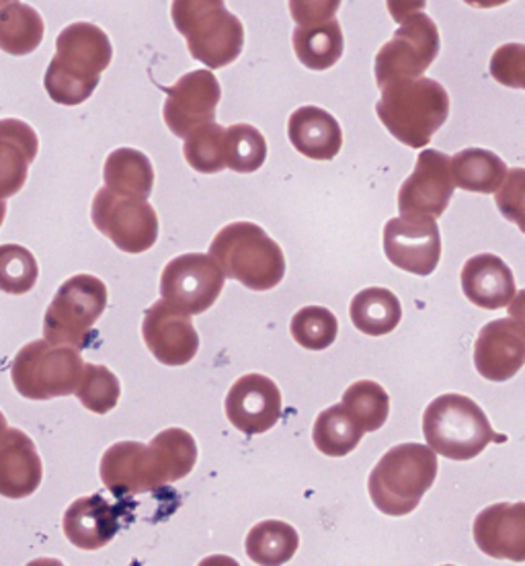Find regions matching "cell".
<instances>
[{
    "label": "cell",
    "mask_w": 525,
    "mask_h": 566,
    "mask_svg": "<svg viewBox=\"0 0 525 566\" xmlns=\"http://www.w3.org/2000/svg\"><path fill=\"white\" fill-rule=\"evenodd\" d=\"M198 443L185 429H165L148 446L119 441L101 458V481L119 501L181 481L198 462Z\"/></svg>",
    "instance_id": "6da1fadb"
},
{
    "label": "cell",
    "mask_w": 525,
    "mask_h": 566,
    "mask_svg": "<svg viewBox=\"0 0 525 566\" xmlns=\"http://www.w3.org/2000/svg\"><path fill=\"white\" fill-rule=\"evenodd\" d=\"M112 60L114 45L103 29L85 21L72 23L57 35L56 56L45 71L43 88L57 105H81L97 91Z\"/></svg>",
    "instance_id": "7a4b0ae2"
},
{
    "label": "cell",
    "mask_w": 525,
    "mask_h": 566,
    "mask_svg": "<svg viewBox=\"0 0 525 566\" xmlns=\"http://www.w3.org/2000/svg\"><path fill=\"white\" fill-rule=\"evenodd\" d=\"M376 114L384 128L409 148H426L450 117V95L433 78H407L382 86Z\"/></svg>",
    "instance_id": "3957f363"
},
{
    "label": "cell",
    "mask_w": 525,
    "mask_h": 566,
    "mask_svg": "<svg viewBox=\"0 0 525 566\" xmlns=\"http://www.w3.org/2000/svg\"><path fill=\"white\" fill-rule=\"evenodd\" d=\"M438 458L429 446H395L384 453L369 474V499L384 515L405 517L419 507L421 499L438 479Z\"/></svg>",
    "instance_id": "277c9868"
},
{
    "label": "cell",
    "mask_w": 525,
    "mask_h": 566,
    "mask_svg": "<svg viewBox=\"0 0 525 566\" xmlns=\"http://www.w3.org/2000/svg\"><path fill=\"white\" fill-rule=\"evenodd\" d=\"M171 19L191 57L206 69H227L241 56L244 25L227 0H172Z\"/></svg>",
    "instance_id": "5b68a950"
},
{
    "label": "cell",
    "mask_w": 525,
    "mask_h": 566,
    "mask_svg": "<svg viewBox=\"0 0 525 566\" xmlns=\"http://www.w3.org/2000/svg\"><path fill=\"white\" fill-rule=\"evenodd\" d=\"M210 256L222 273L253 292H270L285 277L282 247L253 222H232L210 244Z\"/></svg>",
    "instance_id": "8992f818"
},
{
    "label": "cell",
    "mask_w": 525,
    "mask_h": 566,
    "mask_svg": "<svg viewBox=\"0 0 525 566\" xmlns=\"http://www.w3.org/2000/svg\"><path fill=\"white\" fill-rule=\"evenodd\" d=\"M423 436L433 452L448 460L466 462L489 448V443H503L481 405L464 395H443L429 402L423 412Z\"/></svg>",
    "instance_id": "52a82bcc"
},
{
    "label": "cell",
    "mask_w": 525,
    "mask_h": 566,
    "mask_svg": "<svg viewBox=\"0 0 525 566\" xmlns=\"http://www.w3.org/2000/svg\"><path fill=\"white\" fill-rule=\"evenodd\" d=\"M107 285L99 277L78 273L57 287L43 316V337L54 345L85 349L95 337V325L107 308Z\"/></svg>",
    "instance_id": "ba28073f"
},
{
    "label": "cell",
    "mask_w": 525,
    "mask_h": 566,
    "mask_svg": "<svg viewBox=\"0 0 525 566\" xmlns=\"http://www.w3.org/2000/svg\"><path fill=\"white\" fill-rule=\"evenodd\" d=\"M85 361L78 349L54 345L50 340H31L14 355L11 380L14 390L29 400L71 397L83 378Z\"/></svg>",
    "instance_id": "9c48e42d"
},
{
    "label": "cell",
    "mask_w": 525,
    "mask_h": 566,
    "mask_svg": "<svg viewBox=\"0 0 525 566\" xmlns=\"http://www.w3.org/2000/svg\"><path fill=\"white\" fill-rule=\"evenodd\" d=\"M91 220L103 237L129 255L150 251L158 241L157 210L138 196H124L101 187L93 198Z\"/></svg>",
    "instance_id": "30bf717a"
},
{
    "label": "cell",
    "mask_w": 525,
    "mask_h": 566,
    "mask_svg": "<svg viewBox=\"0 0 525 566\" xmlns=\"http://www.w3.org/2000/svg\"><path fill=\"white\" fill-rule=\"evenodd\" d=\"M440 29L426 13H417L402 21L395 38L384 43L376 54L374 74L376 85L382 86L419 78L440 54Z\"/></svg>",
    "instance_id": "8fae6325"
},
{
    "label": "cell",
    "mask_w": 525,
    "mask_h": 566,
    "mask_svg": "<svg viewBox=\"0 0 525 566\" xmlns=\"http://www.w3.org/2000/svg\"><path fill=\"white\" fill-rule=\"evenodd\" d=\"M227 275L212 256L187 253L175 256L160 275V294L171 306L185 314L210 311L224 290Z\"/></svg>",
    "instance_id": "7c38bea8"
},
{
    "label": "cell",
    "mask_w": 525,
    "mask_h": 566,
    "mask_svg": "<svg viewBox=\"0 0 525 566\" xmlns=\"http://www.w3.org/2000/svg\"><path fill=\"white\" fill-rule=\"evenodd\" d=\"M384 253L388 261L419 277L438 270L441 259L440 227L429 216L400 213L384 227Z\"/></svg>",
    "instance_id": "4fadbf2b"
},
{
    "label": "cell",
    "mask_w": 525,
    "mask_h": 566,
    "mask_svg": "<svg viewBox=\"0 0 525 566\" xmlns=\"http://www.w3.org/2000/svg\"><path fill=\"white\" fill-rule=\"evenodd\" d=\"M165 93L162 117L177 138H185L193 129L213 122L222 99V88L212 71L187 72L175 85L167 86Z\"/></svg>",
    "instance_id": "5bb4252c"
},
{
    "label": "cell",
    "mask_w": 525,
    "mask_h": 566,
    "mask_svg": "<svg viewBox=\"0 0 525 566\" xmlns=\"http://www.w3.org/2000/svg\"><path fill=\"white\" fill-rule=\"evenodd\" d=\"M454 189L450 156L427 148L419 153L411 177L398 191V210L438 220L448 210Z\"/></svg>",
    "instance_id": "9a60e30c"
},
{
    "label": "cell",
    "mask_w": 525,
    "mask_h": 566,
    "mask_svg": "<svg viewBox=\"0 0 525 566\" xmlns=\"http://www.w3.org/2000/svg\"><path fill=\"white\" fill-rule=\"evenodd\" d=\"M143 337L148 352L171 368L187 366L199 352L198 331L189 314L167 300H158L144 314Z\"/></svg>",
    "instance_id": "2e32d148"
},
{
    "label": "cell",
    "mask_w": 525,
    "mask_h": 566,
    "mask_svg": "<svg viewBox=\"0 0 525 566\" xmlns=\"http://www.w3.org/2000/svg\"><path fill=\"white\" fill-rule=\"evenodd\" d=\"M228 421L244 436H261L282 417V392L263 374H246L230 386L224 402Z\"/></svg>",
    "instance_id": "e0dca14e"
},
{
    "label": "cell",
    "mask_w": 525,
    "mask_h": 566,
    "mask_svg": "<svg viewBox=\"0 0 525 566\" xmlns=\"http://www.w3.org/2000/svg\"><path fill=\"white\" fill-rule=\"evenodd\" d=\"M128 505H112L105 496H81L64 513L62 530L72 546L81 551H101L119 534L128 520Z\"/></svg>",
    "instance_id": "ac0fdd59"
},
{
    "label": "cell",
    "mask_w": 525,
    "mask_h": 566,
    "mask_svg": "<svg viewBox=\"0 0 525 566\" xmlns=\"http://www.w3.org/2000/svg\"><path fill=\"white\" fill-rule=\"evenodd\" d=\"M525 340L522 325L497 318L484 325L474 343V366L489 382H507L524 368Z\"/></svg>",
    "instance_id": "d6986e66"
},
{
    "label": "cell",
    "mask_w": 525,
    "mask_h": 566,
    "mask_svg": "<svg viewBox=\"0 0 525 566\" xmlns=\"http://www.w3.org/2000/svg\"><path fill=\"white\" fill-rule=\"evenodd\" d=\"M476 546L497 560H525V503H497L481 511L472 525Z\"/></svg>",
    "instance_id": "ffe728a7"
},
{
    "label": "cell",
    "mask_w": 525,
    "mask_h": 566,
    "mask_svg": "<svg viewBox=\"0 0 525 566\" xmlns=\"http://www.w3.org/2000/svg\"><path fill=\"white\" fill-rule=\"evenodd\" d=\"M43 481V464L33 439L21 429H7L0 441V496L25 499Z\"/></svg>",
    "instance_id": "44dd1931"
},
{
    "label": "cell",
    "mask_w": 525,
    "mask_h": 566,
    "mask_svg": "<svg viewBox=\"0 0 525 566\" xmlns=\"http://www.w3.org/2000/svg\"><path fill=\"white\" fill-rule=\"evenodd\" d=\"M462 292L470 302L483 311L505 308L517 296V285L510 265L493 253L472 256L460 275Z\"/></svg>",
    "instance_id": "7402d4cb"
},
{
    "label": "cell",
    "mask_w": 525,
    "mask_h": 566,
    "mask_svg": "<svg viewBox=\"0 0 525 566\" xmlns=\"http://www.w3.org/2000/svg\"><path fill=\"white\" fill-rule=\"evenodd\" d=\"M40 138L21 119H0V199L13 198L28 181L29 167L38 158Z\"/></svg>",
    "instance_id": "603a6c76"
},
{
    "label": "cell",
    "mask_w": 525,
    "mask_h": 566,
    "mask_svg": "<svg viewBox=\"0 0 525 566\" xmlns=\"http://www.w3.org/2000/svg\"><path fill=\"white\" fill-rule=\"evenodd\" d=\"M287 136L300 155L311 160H333L342 153L343 129L335 115L316 105H304L290 115Z\"/></svg>",
    "instance_id": "cb8c5ba5"
},
{
    "label": "cell",
    "mask_w": 525,
    "mask_h": 566,
    "mask_svg": "<svg viewBox=\"0 0 525 566\" xmlns=\"http://www.w3.org/2000/svg\"><path fill=\"white\" fill-rule=\"evenodd\" d=\"M292 45L302 66L308 71H328L342 60L345 52L342 23L333 17L318 25L296 28L292 33Z\"/></svg>",
    "instance_id": "d4e9b609"
},
{
    "label": "cell",
    "mask_w": 525,
    "mask_h": 566,
    "mask_svg": "<svg viewBox=\"0 0 525 566\" xmlns=\"http://www.w3.org/2000/svg\"><path fill=\"white\" fill-rule=\"evenodd\" d=\"M450 170L455 187L472 193H495L507 177V165L501 156L484 148H466L450 156Z\"/></svg>",
    "instance_id": "484cf974"
},
{
    "label": "cell",
    "mask_w": 525,
    "mask_h": 566,
    "mask_svg": "<svg viewBox=\"0 0 525 566\" xmlns=\"http://www.w3.org/2000/svg\"><path fill=\"white\" fill-rule=\"evenodd\" d=\"M105 187L124 196L148 199L155 189V169L150 158L136 148H117L103 167Z\"/></svg>",
    "instance_id": "4316f807"
},
{
    "label": "cell",
    "mask_w": 525,
    "mask_h": 566,
    "mask_svg": "<svg viewBox=\"0 0 525 566\" xmlns=\"http://www.w3.org/2000/svg\"><path fill=\"white\" fill-rule=\"evenodd\" d=\"M349 316L357 331L368 337H384L402 321V306L397 294L386 287H368L355 294Z\"/></svg>",
    "instance_id": "83f0119b"
},
{
    "label": "cell",
    "mask_w": 525,
    "mask_h": 566,
    "mask_svg": "<svg viewBox=\"0 0 525 566\" xmlns=\"http://www.w3.org/2000/svg\"><path fill=\"white\" fill-rule=\"evenodd\" d=\"M45 23L42 14L23 2L0 9V50L11 56H28L43 42Z\"/></svg>",
    "instance_id": "f1b7e54d"
},
{
    "label": "cell",
    "mask_w": 525,
    "mask_h": 566,
    "mask_svg": "<svg viewBox=\"0 0 525 566\" xmlns=\"http://www.w3.org/2000/svg\"><path fill=\"white\" fill-rule=\"evenodd\" d=\"M300 546L298 532L285 522L270 520L256 524L244 539L246 556L263 566H280L290 563Z\"/></svg>",
    "instance_id": "f546056e"
},
{
    "label": "cell",
    "mask_w": 525,
    "mask_h": 566,
    "mask_svg": "<svg viewBox=\"0 0 525 566\" xmlns=\"http://www.w3.org/2000/svg\"><path fill=\"white\" fill-rule=\"evenodd\" d=\"M364 436V429L355 423L351 415L343 409V405L328 407L314 421V446L328 458H345L347 453L354 452Z\"/></svg>",
    "instance_id": "4dcf8cb0"
},
{
    "label": "cell",
    "mask_w": 525,
    "mask_h": 566,
    "mask_svg": "<svg viewBox=\"0 0 525 566\" xmlns=\"http://www.w3.org/2000/svg\"><path fill=\"white\" fill-rule=\"evenodd\" d=\"M343 409L351 415L355 423L371 433L382 429L390 415V397L382 386L371 380L354 382L343 392Z\"/></svg>",
    "instance_id": "1f68e13d"
},
{
    "label": "cell",
    "mask_w": 525,
    "mask_h": 566,
    "mask_svg": "<svg viewBox=\"0 0 525 566\" xmlns=\"http://www.w3.org/2000/svg\"><path fill=\"white\" fill-rule=\"evenodd\" d=\"M227 128L210 122L185 136L183 156L187 165L203 175L227 169Z\"/></svg>",
    "instance_id": "d6a6232c"
},
{
    "label": "cell",
    "mask_w": 525,
    "mask_h": 566,
    "mask_svg": "<svg viewBox=\"0 0 525 566\" xmlns=\"http://www.w3.org/2000/svg\"><path fill=\"white\" fill-rule=\"evenodd\" d=\"M227 169L251 175L267 160L265 136L249 124H234L227 128Z\"/></svg>",
    "instance_id": "836d02e7"
},
{
    "label": "cell",
    "mask_w": 525,
    "mask_h": 566,
    "mask_svg": "<svg viewBox=\"0 0 525 566\" xmlns=\"http://www.w3.org/2000/svg\"><path fill=\"white\" fill-rule=\"evenodd\" d=\"M290 331L300 347L311 352H323L337 340L339 321L328 308L306 306L294 314Z\"/></svg>",
    "instance_id": "e575fe53"
},
{
    "label": "cell",
    "mask_w": 525,
    "mask_h": 566,
    "mask_svg": "<svg viewBox=\"0 0 525 566\" xmlns=\"http://www.w3.org/2000/svg\"><path fill=\"white\" fill-rule=\"evenodd\" d=\"M74 395L88 411L95 415H107L114 411L119 402L122 384L112 369L97 364H85L83 378Z\"/></svg>",
    "instance_id": "d590c367"
},
{
    "label": "cell",
    "mask_w": 525,
    "mask_h": 566,
    "mask_svg": "<svg viewBox=\"0 0 525 566\" xmlns=\"http://www.w3.org/2000/svg\"><path fill=\"white\" fill-rule=\"evenodd\" d=\"M40 277L38 261L21 244H0V292L11 296L29 294Z\"/></svg>",
    "instance_id": "8d00e7d4"
},
{
    "label": "cell",
    "mask_w": 525,
    "mask_h": 566,
    "mask_svg": "<svg viewBox=\"0 0 525 566\" xmlns=\"http://www.w3.org/2000/svg\"><path fill=\"white\" fill-rule=\"evenodd\" d=\"M491 74L503 86L524 88L525 86V45L505 43L491 57Z\"/></svg>",
    "instance_id": "74e56055"
},
{
    "label": "cell",
    "mask_w": 525,
    "mask_h": 566,
    "mask_svg": "<svg viewBox=\"0 0 525 566\" xmlns=\"http://www.w3.org/2000/svg\"><path fill=\"white\" fill-rule=\"evenodd\" d=\"M343 0H290V13L298 28H311L333 19Z\"/></svg>",
    "instance_id": "f35d334b"
},
{
    "label": "cell",
    "mask_w": 525,
    "mask_h": 566,
    "mask_svg": "<svg viewBox=\"0 0 525 566\" xmlns=\"http://www.w3.org/2000/svg\"><path fill=\"white\" fill-rule=\"evenodd\" d=\"M510 181L497 196L498 208L505 218L522 224V210H524V170L515 169L507 177Z\"/></svg>",
    "instance_id": "ab89813d"
},
{
    "label": "cell",
    "mask_w": 525,
    "mask_h": 566,
    "mask_svg": "<svg viewBox=\"0 0 525 566\" xmlns=\"http://www.w3.org/2000/svg\"><path fill=\"white\" fill-rule=\"evenodd\" d=\"M388 13L397 21L402 23L412 14L421 13L427 7V0H386Z\"/></svg>",
    "instance_id": "60d3db41"
},
{
    "label": "cell",
    "mask_w": 525,
    "mask_h": 566,
    "mask_svg": "<svg viewBox=\"0 0 525 566\" xmlns=\"http://www.w3.org/2000/svg\"><path fill=\"white\" fill-rule=\"evenodd\" d=\"M464 2L474 9H497V7L507 4L510 0H464Z\"/></svg>",
    "instance_id": "b9f144b4"
},
{
    "label": "cell",
    "mask_w": 525,
    "mask_h": 566,
    "mask_svg": "<svg viewBox=\"0 0 525 566\" xmlns=\"http://www.w3.org/2000/svg\"><path fill=\"white\" fill-rule=\"evenodd\" d=\"M7 429H9V423H7V417L2 415V411H0V441H2V438L7 436Z\"/></svg>",
    "instance_id": "7bdbcfd3"
},
{
    "label": "cell",
    "mask_w": 525,
    "mask_h": 566,
    "mask_svg": "<svg viewBox=\"0 0 525 566\" xmlns=\"http://www.w3.org/2000/svg\"><path fill=\"white\" fill-rule=\"evenodd\" d=\"M4 216H7V203H4V199H0V227L4 222Z\"/></svg>",
    "instance_id": "ee69618b"
},
{
    "label": "cell",
    "mask_w": 525,
    "mask_h": 566,
    "mask_svg": "<svg viewBox=\"0 0 525 566\" xmlns=\"http://www.w3.org/2000/svg\"><path fill=\"white\" fill-rule=\"evenodd\" d=\"M11 2H19V0H0V9H4V7L11 4Z\"/></svg>",
    "instance_id": "f6af8a7d"
}]
</instances>
